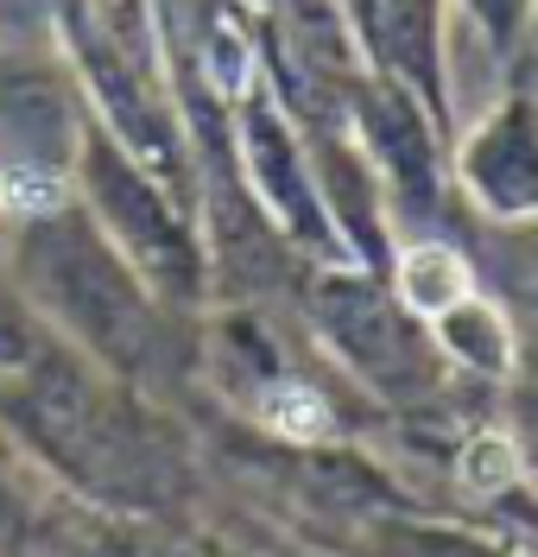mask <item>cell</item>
I'll use <instances>...</instances> for the list:
<instances>
[{
  "label": "cell",
  "mask_w": 538,
  "mask_h": 557,
  "mask_svg": "<svg viewBox=\"0 0 538 557\" xmlns=\"http://www.w3.org/2000/svg\"><path fill=\"white\" fill-rule=\"evenodd\" d=\"M58 177L45 172H7L0 177V209H58Z\"/></svg>",
  "instance_id": "277c9868"
},
{
  "label": "cell",
  "mask_w": 538,
  "mask_h": 557,
  "mask_svg": "<svg viewBox=\"0 0 538 557\" xmlns=\"http://www.w3.org/2000/svg\"><path fill=\"white\" fill-rule=\"evenodd\" d=\"M399 298L418 317H443L468 298V267L450 247H412L399 260Z\"/></svg>",
  "instance_id": "6da1fadb"
},
{
  "label": "cell",
  "mask_w": 538,
  "mask_h": 557,
  "mask_svg": "<svg viewBox=\"0 0 538 557\" xmlns=\"http://www.w3.org/2000/svg\"><path fill=\"white\" fill-rule=\"evenodd\" d=\"M520 482V450L513 437H475L463 450V487L468 494H501Z\"/></svg>",
  "instance_id": "3957f363"
},
{
  "label": "cell",
  "mask_w": 538,
  "mask_h": 557,
  "mask_svg": "<svg viewBox=\"0 0 538 557\" xmlns=\"http://www.w3.org/2000/svg\"><path fill=\"white\" fill-rule=\"evenodd\" d=\"M260 418H266L273 431L298 437V444H317V437H329V406H323L311 386H273V393L260 399Z\"/></svg>",
  "instance_id": "7a4b0ae2"
}]
</instances>
